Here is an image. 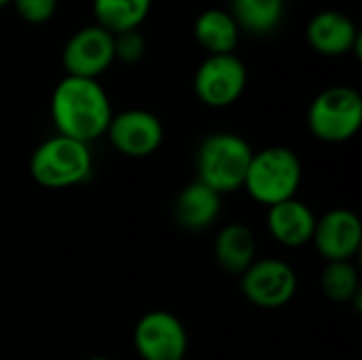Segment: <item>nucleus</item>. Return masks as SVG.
Here are the masks:
<instances>
[{"mask_svg":"<svg viewBox=\"0 0 362 360\" xmlns=\"http://www.w3.org/2000/svg\"><path fill=\"white\" fill-rule=\"evenodd\" d=\"M93 170V157L89 144L53 136L36 146L30 157L32 178L47 189H68L89 178Z\"/></svg>","mask_w":362,"mask_h":360,"instance_id":"4","label":"nucleus"},{"mask_svg":"<svg viewBox=\"0 0 362 360\" xmlns=\"http://www.w3.org/2000/svg\"><path fill=\"white\" fill-rule=\"evenodd\" d=\"M229 13L240 32L267 34L280 25L284 17V0H231Z\"/></svg>","mask_w":362,"mask_h":360,"instance_id":"18","label":"nucleus"},{"mask_svg":"<svg viewBox=\"0 0 362 360\" xmlns=\"http://www.w3.org/2000/svg\"><path fill=\"white\" fill-rule=\"evenodd\" d=\"M115 38V59H121L123 64H138L146 53V40L138 30L112 34Z\"/></svg>","mask_w":362,"mask_h":360,"instance_id":"20","label":"nucleus"},{"mask_svg":"<svg viewBox=\"0 0 362 360\" xmlns=\"http://www.w3.org/2000/svg\"><path fill=\"white\" fill-rule=\"evenodd\" d=\"M246 83V66L235 53L208 55L193 76L195 95L210 108L231 106L244 93Z\"/></svg>","mask_w":362,"mask_h":360,"instance_id":"6","label":"nucleus"},{"mask_svg":"<svg viewBox=\"0 0 362 360\" xmlns=\"http://www.w3.org/2000/svg\"><path fill=\"white\" fill-rule=\"evenodd\" d=\"M214 257L218 267L229 276H242L257 261V238L242 223L225 225L214 240Z\"/></svg>","mask_w":362,"mask_h":360,"instance_id":"15","label":"nucleus"},{"mask_svg":"<svg viewBox=\"0 0 362 360\" xmlns=\"http://www.w3.org/2000/svg\"><path fill=\"white\" fill-rule=\"evenodd\" d=\"M153 0H93L95 23L110 34L138 30L148 17Z\"/></svg>","mask_w":362,"mask_h":360,"instance_id":"17","label":"nucleus"},{"mask_svg":"<svg viewBox=\"0 0 362 360\" xmlns=\"http://www.w3.org/2000/svg\"><path fill=\"white\" fill-rule=\"evenodd\" d=\"M221 197L214 189L197 178L180 189L174 199V221L187 231H204L212 227L221 214Z\"/></svg>","mask_w":362,"mask_h":360,"instance_id":"14","label":"nucleus"},{"mask_svg":"<svg viewBox=\"0 0 362 360\" xmlns=\"http://www.w3.org/2000/svg\"><path fill=\"white\" fill-rule=\"evenodd\" d=\"M267 229L278 244L288 248H301L314 238L316 214L305 202L293 197L267 210Z\"/></svg>","mask_w":362,"mask_h":360,"instance_id":"13","label":"nucleus"},{"mask_svg":"<svg viewBox=\"0 0 362 360\" xmlns=\"http://www.w3.org/2000/svg\"><path fill=\"white\" fill-rule=\"evenodd\" d=\"M11 4L28 23H45L57 11V0H11Z\"/></svg>","mask_w":362,"mask_h":360,"instance_id":"21","label":"nucleus"},{"mask_svg":"<svg viewBox=\"0 0 362 360\" xmlns=\"http://www.w3.org/2000/svg\"><path fill=\"white\" fill-rule=\"evenodd\" d=\"M51 119L59 136L89 144L106 134L112 106L98 79L66 74L53 89Z\"/></svg>","mask_w":362,"mask_h":360,"instance_id":"1","label":"nucleus"},{"mask_svg":"<svg viewBox=\"0 0 362 360\" xmlns=\"http://www.w3.org/2000/svg\"><path fill=\"white\" fill-rule=\"evenodd\" d=\"M362 125V98L354 87L335 85L320 91L308 110V127L329 144L348 142Z\"/></svg>","mask_w":362,"mask_h":360,"instance_id":"5","label":"nucleus"},{"mask_svg":"<svg viewBox=\"0 0 362 360\" xmlns=\"http://www.w3.org/2000/svg\"><path fill=\"white\" fill-rule=\"evenodd\" d=\"M106 136L110 144L125 157L142 159L153 155L163 142V123L157 115L129 108L119 115H112Z\"/></svg>","mask_w":362,"mask_h":360,"instance_id":"10","label":"nucleus"},{"mask_svg":"<svg viewBox=\"0 0 362 360\" xmlns=\"http://www.w3.org/2000/svg\"><path fill=\"white\" fill-rule=\"evenodd\" d=\"M6 4H11V0H0V8H2V6H6Z\"/></svg>","mask_w":362,"mask_h":360,"instance_id":"23","label":"nucleus"},{"mask_svg":"<svg viewBox=\"0 0 362 360\" xmlns=\"http://www.w3.org/2000/svg\"><path fill=\"white\" fill-rule=\"evenodd\" d=\"M187 329L168 310L146 312L134 329V348L142 360H185Z\"/></svg>","mask_w":362,"mask_h":360,"instance_id":"8","label":"nucleus"},{"mask_svg":"<svg viewBox=\"0 0 362 360\" xmlns=\"http://www.w3.org/2000/svg\"><path fill=\"white\" fill-rule=\"evenodd\" d=\"M252 153L255 151L240 134H210L199 142L195 153L197 180L214 189L218 195L233 193L244 187Z\"/></svg>","mask_w":362,"mask_h":360,"instance_id":"2","label":"nucleus"},{"mask_svg":"<svg viewBox=\"0 0 362 360\" xmlns=\"http://www.w3.org/2000/svg\"><path fill=\"white\" fill-rule=\"evenodd\" d=\"M87 360H112V359H108V356H91V359H87Z\"/></svg>","mask_w":362,"mask_h":360,"instance_id":"22","label":"nucleus"},{"mask_svg":"<svg viewBox=\"0 0 362 360\" xmlns=\"http://www.w3.org/2000/svg\"><path fill=\"white\" fill-rule=\"evenodd\" d=\"M322 293L335 303H350L361 297V278L352 261H327L320 276Z\"/></svg>","mask_w":362,"mask_h":360,"instance_id":"19","label":"nucleus"},{"mask_svg":"<svg viewBox=\"0 0 362 360\" xmlns=\"http://www.w3.org/2000/svg\"><path fill=\"white\" fill-rule=\"evenodd\" d=\"M305 38L314 51L329 57L346 55L361 45V34L354 21L339 11L316 13L305 28Z\"/></svg>","mask_w":362,"mask_h":360,"instance_id":"12","label":"nucleus"},{"mask_svg":"<svg viewBox=\"0 0 362 360\" xmlns=\"http://www.w3.org/2000/svg\"><path fill=\"white\" fill-rule=\"evenodd\" d=\"M195 40L210 55L233 53L240 40V28L227 8H206L197 15L193 25Z\"/></svg>","mask_w":362,"mask_h":360,"instance_id":"16","label":"nucleus"},{"mask_svg":"<svg viewBox=\"0 0 362 360\" xmlns=\"http://www.w3.org/2000/svg\"><path fill=\"white\" fill-rule=\"evenodd\" d=\"M312 242L325 261H352L362 244V223L358 214L346 208L327 212L325 216L316 219Z\"/></svg>","mask_w":362,"mask_h":360,"instance_id":"11","label":"nucleus"},{"mask_svg":"<svg viewBox=\"0 0 362 360\" xmlns=\"http://www.w3.org/2000/svg\"><path fill=\"white\" fill-rule=\"evenodd\" d=\"M297 272L280 259H257L242 276L240 289L242 295L257 308L278 310L291 303L297 295Z\"/></svg>","mask_w":362,"mask_h":360,"instance_id":"7","label":"nucleus"},{"mask_svg":"<svg viewBox=\"0 0 362 360\" xmlns=\"http://www.w3.org/2000/svg\"><path fill=\"white\" fill-rule=\"evenodd\" d=\"M301 178L303 168L295 151L286 146H267L252 153L244 189L255 202L272 208L280 202L293 199L299 191Z\"/></svg>","mask_w":362,"mask_h":360,"instance_id":"3","label":"nucleus"},{"mask_svg":"<svg viewBox=\"0 0 362 360\" xmlns=\"http://www.w3.org/2000/svg\"><path fill=\"white\" fill-rule=\"evenodd\" d=\"M62 62L70 76L98 79L115 62V38L98 23L83 25L66 40Z\"/></svg>","mask_w":362,"mask_h":360,"instance_id":"9","label":"nucleus"}]
</instances>
